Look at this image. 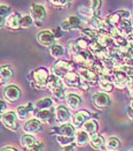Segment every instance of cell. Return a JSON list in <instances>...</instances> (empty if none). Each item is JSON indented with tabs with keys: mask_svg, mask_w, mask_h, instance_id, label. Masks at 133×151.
<instances>
[{
	"mask_svg": "<svg viewBox=\"0 0 133 151\" xmlns=\"http://www.w3.org/2000/svg\"><path fill=\"white\" fill-rule=\"evenodd\" d=\"M11 13H12V7H11V6L0 4V16H2V17H7Z\"/></svg>",
	"mask_w": 133,
	"mask_h": 151,
	"instance_id": "74e56055",
	"label": "cell"
},
{
	"mask_svg": "<svg viewBox=\"0 0 133 151\" xmlns=\"http://www.w3.org/2000/svg\"><path fill=\"white\" fill-rule=\"evenodd\" d=\"M78 13H79V14H82L83 16H85L87 20H88L91 16H93V14H92V11H91L90 6H88V7H86V6H79V8H78Z\"/></svg>",
	"mask_w": 133,
	"mask_h": 151,
	"instance_id": "8d00e7d4",
	"label": "cell"
},
{
	"mask_svg": "<svg viewBox=\"0 0 133 151\" xmlns=\"http://www.w3.org/2000/svg\"><path fill=\"white\" fill-rule=\"evenodd\" d=\"M80 36L86 39L88 43H92V42H95L97 40V37H99V31L97 30H93L92 28H85V29H82V32H80Z\"/></svg>",
	"mask_w": 133,
	"mask_h": 151,
	"instance_id": "484cf974",
	"label": "cell"
},
{
	"mask_svg": "<svg viewBox=\"0 0 133 151\" xmlns=\"http://www.w3.org/2000/svg\"><path fill=\"white\" fill-rule=\"evenodd\" d=\"M97 42L101 46H103L105 49H111L115 47L114 46V38L110 35V32L107 30H101L99 31V37H97Z\"/></svg>",
	"mask_w": 133,
	"mask_h": 151,
	"instance_id": "e0dca14e",
	"label": "cell"
},
{
	"mask_svg": "<svg viewBox=\"0 0 133 151\" xmlns=\"http://www.w3.org/2000/svg\"><path fill=\"white\" fill-rule=\"evenodd\" d=\"M4 27H6V17L0 16V29L4 28Z\"/></svg>",
	"mask_w": 133,
	"mask_h": 151,
	"instance_id": "ee69618b",
	"label": "cell"
},
{
	"mask_svg": "<svg viewBox=\"0 0 133 151\" xmlns=\"http://www.w3.org/2000/svg\"><path fill=\"white\" fill-rule=\"evenodd\" d=\"M90 139H91V135L86 133L84 129L78 130L75 135V143L78 147H84L86 144H90Z\"/></svg>",
	"mask_w": 133,
	"mask_h": 151,
	"instance_id": "ffe728a7",
	"label": "cell"
},
{
	"mask_svg": "<svg viewBox=\"0 0 133 151\" xmlns=\"http://www.w3.org/2000/svg\"><path fill=\"white\" fill-rule=\"evenodd\" d=\"M82 27V20L76 16V15H71L69 17H67L65 20H63L61 22L60 28L63 32H68V31H71V30H76V29H79Z\"/></svg>",
	"mask_w": 133,
	"mask_h": 151,
	"instance_id": "30bf717a",
	"label": "cell"
},
{
	"mask_svg": "<svg viewBox=\"0 0 133 151\" xmlns=\"http://www.w3.org/2000/svg\"><path fill=\"white\" fill-rule=\"evenodd\" d=\"M75 65L76 63L70 60H56L53 65L52 73L60 78H63L69 72L75 69Z\"/></svg>",
	"mask_w": 133,
	"mask_h": 151,
	"instance_id": "3957f363",
	"label": "cell"
},
{
	"mask_svg": "<svg viewBox=\"0 0 133 151\" xmlns=\"http://www.w3.org/2000/svg\"><path fill=\"white\" fill-rule=\"evenodd\" d=\"M58 135H63V136H70V137H75L76 134V128L71 124H63L60 127L56 128Z\"/></svg>",
	"mask_w": 133,
	"mask_h": 151,
	"instance_id": "7402d4cb",
	"label": "cell"
},
{
	"mask_svg": "<svg viewBox=\"0 0 133 151\" xmlns=\"http://www.w3.org/2000/svg\"><path fill=\"white\" fill-rule=\"evenodd\" d=\"M36 143H37L36 137L32 136L31 134H24L21 137V145L23 148H25V149H28V150H30Z\"/></svg>",
	"mask_w": 133,
	"mask_h": 151,
	"instance_id": "f546056e",
	"label": "cell"
},
{
	"mask_svg": "<svg viewBox=\"0 0 133 151\" xmlns=\"http://www.w3.org/2000/svg\"><path fill=\"white\" fill-rule=\"evenodd\" d=\"M44 148H45V145H44V143L43 142H40V141H37V143L30 149L29 151H44Z\"/></svg>",
	"mask_w": 133,
	"mask_h": 151,
	"instance_id": "f35d334b",
	"label": "cell"
},
{
	"mask_svg": "<svg viewBox=\"0 0 133 151\" xmlns=\"http://www.w3.org/2000/svg\"><path fill=\"white\" fill-rule=\"evenodd\" d=\"M132 5H133V0H132Z\"/></svg>",
	"mask_w": 133,
	"mask_h": 151,
	"instance_id": "f6af8a7d",
	"label": "cell"
},
{
	"mask_svg": "<svg viewBox=\"0 0 133 151\" xmlns=\"http://www.w3.org/2000/svg\"><path fill=\"white\" fill-rule=\"evenodd\" d=\"M106 148L108 151H117L121 148V141L115 136H110L106 141Z\"/></svg>",
	"mask_w": 133,
	"mask_h": 151,
	"instance_id": "1f68e13d",
	"label": "cell"
},
{
	"mask_svg": "<svg viewBox=\"0 0 133 151\" xmlns=\"http://www.w3.org/2000/svg\"><path fill=\"white\" fill-rule=\"evenodd\" d=\"M52 106H53V101L49 97L41 98V99H39V101H37L35 103L36 111H39V110H49Z\"/></svg>",
	"mask_w": 133,
	"mask_h": 151,
	"instance_id": "4dcf8cb0",
	"label": "cell"
},
{
	"mask_svg": "<svg viewBox=\"0 0 133 151\" xmlns=\"http://www.w3.org/2000/svg\"><path fill=\"white\" fill-rule=\"evenodd\" d=\"M88 25L90 28H92L93 30H97V31H101V30H105V23H103V19H101V16H91L88 20Z\"/></svg>",
	"mask_w": 133,
	"mask_h": 151,
	"instance_id": "cb8c5ba5",
	"label": "cell"
},
{
	"mask_svg": "<svg viewBox=\"0 0 133 151\" xmlns=\"http://www.w3.org/2000/svg\"><path fill=\"white\" fill-rule=\"evenodd\" d=\"M79 75L82 76V80L85 83H87L88 86H95L99 83V75L94 70H92L91 68L87 67H80L78 70Z\"/></svg>",
	"mask_w": 133,
	"mask_h": 151,
	"instance_id": "8fae6325",
	"label": "cell"
},
{
	"mask_svg": "<svg viewBox=\"0 0 133 151\" xmlns=\"http://www.w3.org/2000/svg\"><path fill=\"white\" fill-rule=\"evenodd\" d=\"M30 15L31 17L33 19L36 25H41L43 21L46 19L47 16V12H46V8L41 5V4H37V2H33L31 4L30 6Z\"/></svg>",
	"mask_w": 133,
	"mask_h": 151,
	"instance_id": "277c9868",
	"label": "cell"
},
{
	"mask_svg": "<svg viewBox=\"0 0 133 151\" xmlns=\"http://www.w3.org/2000/svg\"><path fill=\"white\" fill-rule=\"evenodd\" d=\"M65 101H67V104L70 109L73 110H77L80 105H82V97L76 93V92H69L67 93V97H65Z\"/></svg>",
	"mask_w": 133,
	"mask_h": 151,
	"instance_id": "d6986e66",
	"label": "cell"
},
{
	"mask_svg": "<svg viewBox=\"0 0 133 151\" xmlns=\"http://www.w3.org/2000/svg\"><path fill=\"white\" fill-rule=\"evenodd\" d=\"M4 97L7 101L14 103L21 97V89L15 84H8L4 88Z\"/></svg>",
	"mask_w": 133,
	"mask_h": 151,
	"instance_id": "7c38bea8",
	"label": "cell"
},
{
	"mask_svg": "<svg viewBox=\"0 0 133 151\" xmlns=\"http://www.w3.org/2000/svg\"><path fill=\"white\" fill-rule=\"evenodd\" d=\"M91 119V113L86 110H79L77 111L73 116V125L75 128H80L84 126V124Z\"/></svg>",
	"mask_w": 133,
	"mask_h": 151,
	"instance_id": "2e32d148",
	"label": "cell"
},
{
	"mask_svg": "<svg viewBox=\"0 0 133 151\" xmlns=\"http://www.w3.org/2000/svg\"><path fill=\"white\" fill-rule=\"evenodd\" d=\"M35 116L41 124H46V122H49L50 119L53 118V113H52L50 109L49 110H39V111L35 112Z\"/></svg>",
	"mask_w": 133,
	"mask_h": 151,
	"instance_id": "4316f807",
	"label": "cell"
},
{
	"mask_svg": "<svg viewBox=\"0 0 133 151\" xmlns=\"http://www.w3.org/2000/svg\"><path fill=\"white\" fill-rule=\"evenodd\" d=\"M50 4L54 6V7H58V8H63L65 6H68L73 0H49Z\"/></svg>",
	"mask_w": 133,
	"mask_h": 151,
	"instance_id": "d590c367",
	"label": "cell"
},
{
	"mask_svg": "<svg viewBox=\"0 0 133 151\" xmlns=\"http://www.w3.org/2000/svg\"><path fill=\"white\" fill-rule=\"evenodd\" d=\"M76 143H73L70 145H65V147H62L60 151H75V148H76Z\"/></svg>",
	"mask_w": 133,
	"mask_h": 151,
	"instance_id": "60d3db41",
	"label": "cell"
},
{
	"mask_svg": "<svg viewBox=\"0 0 133 151\" xmlns=\"http://www.w3.org/2000/svg\"><path fill=\"white\" fill-rule=\"evenodd\" d=\"M90 145L94 149V150H101L105 145H106V141H105V137L103 135L101 134H94L91 136V139H90Z\"/></svg>",
	"mask_w": 133,
	"mask_h": 151,
	"instance_id": "44dd1931",
	"label": "cell"
},
{
	"mask_svg": "<svg viewBox=\"0 0 133 151\" xmlns=\"http://www.w3.org/2000/svg\"><path fill=\"white\" fill-rule=\"evenodd\" d=\"M129 80H130V75L126 74L125 72H122V70H112L111 81H112L115 88L124 89L125 87H127Z\"/></svg>",
	"mask_w": 133,
	"mask_h": 151,
	"instance_id": "9c48e42d",
	"label": "cell"
},
{
	"mask_svg": "<svg viewBox=\"0 0 133 151\" xmlns=\"http://www.w3.org/2000/svg\"><path fill=\"white\" fill-rule=\"evenodd\" d=\"M0 151H18V150L15 149L14 147H4L2 149H0Z\"/></svg>",
	"mask_w": 133,
	"mask_h": 151,
	"instance_id": "7bdbcfd3",
	"label": "cell"
},
{
	"mask_svg": "<svg viewBox=\"0 0 133 151\" xmlns=\"http://www.w3.org/2000/svg\"><path fill=\"white\" fill-rule=\"evenodd\" d=\"M1 122L11 132H17L18 130V118L16 115V112H14V111H7L2 115Z\"/></svg>",
	"mask_w": 133,
	"mask_h": 151,
	"instance_id": "52a82bcc",
	"label": "cell"
},
{
	"mask_svg": "<svg viewBox=\"0 0 133 151\" xmlns=\"http://www.w3.org/2000/svg\"><path fill=\"white\" fill-rule=\"evenodd\" d=\"M49 53H50V57L52 58H54V59H56V60H60L61 58L64 55V47L60 45V44H54V45H52L50 47H49Z\"/></svg>",
	"mask_w": 133,
	"mask_h": 151,
	"instance_id": "83f0119b",
	"label": "cell"
},
{
	"mask_svg": "<svg viewBox=\"0 0 133 151\" xmlns=\"http://www.w3.org/2000/svg\"><path fill=\"white\" fill-rule=\"evenodd\" d=\"M55 118H56V122L60 125L68 124V121L71 119L70 110L64 105H59L55 110Z\"/></svg>",
	"mask_w": 133,
	"mask_h": 151,
	"instance_id": "5bb4252c",
	"label": "cell"
},
{
	"mask_svg": "<svg viewBox=\"0 0 133 151\" xmlns=\"http://www.w3.org/2000/svg\"><path fill=\"white\" fill-rule=\"evenodd\" d=\"M43 124L38 120V119H29L24 125H23V132L25 134H33V133H38L41 130Z\"/></svg>",
	"mask_w": 133,
	"mask_h": 151,
	"instance_id": "ac0fdd59",
	"label": "cell"
},
{
	"mask_svg": "<svg viewBox=\"0 0 133 151\" xmlns=\"http://www.w3.org/2000/svg\"><path fill=\"white\" fill-rule=\"evenodd\" d=\"M63 82L65 84V87L68 88H80L83 87V80H82V76L79 75L78 72H75V70H71L69 72L67 75L64 76L63 78Z\"/></svg>",
	"mask_w": 133,
	"mask_h": 151,
	"instance_id": "ba28073f",
	"label": "cell"
},
{
	"mask_svg": "<svg viewBox=\"0 0 133 151\" xmlns=\"http://www.w3.org/2000/svg\"><path fill=\"white\" fill-rule=\"evenodd\" d=\"M15 112H16L18 120H26V119H29V116L31 114H33L36 112V107H35L33 103H28L25 105L18 106Z\"/></svg>",
	"mask_w": 133,
	"mask_h": 151,
	"instance_id": "4fadbf2b",
	"label": "cell"
},
{
	"mask_svg": "<svg viewBox=\"0 0 133 151\" xmlns=\"http://www.w3.org/2000/svg\"><path fill=\"white\" fill-rule=\"evenodd\" d=\"M33 23H35V21H33V19L31 17L30 14H28V15H22V19H21V28L28 29V28H30Z\"/></svg>",
	"mask_w": 133,
	"mask_h": 151,
	"instance_id": "e575fe53",
	"label": "cell"
},
{
	"mask_svg": "<svg viewBox=\"0 0 133 151\" xmlns=\"http://www.w3.org/2000/svg\"><path fill=\"white\" fill-rule=\"evenodd\" d=\"M14 70L11 65H2L0 66V82L5 83L7 81H9L13 77Z\"/></svg>",
	"mask_w": 133,
	"mask_h": 151,
	"instance_id": "603a6c76",
	"label": "cell"
},
{
	"mask_svg": "<svg viewBox=\"0 0 133 151\" xmlns=\"http://www.w3.org/2000/svg\"><path fill=\"white\" fill-rule=\"evenodd\" d=\"M92 103H93L94 107H97L99 110H105V109L110 106L111 99H110V97H109L107 92L99 91V92H95L92 96Z\"/></svg>",
	"mask_w": 133,
	"mask_h": 151,
	"instance_id": "8992f818",
	"label": "cell"
},
{
	"mask_svg": "<svg viewBox=\"0 0 133 151\" xmlns=\"http://www.w3.org/2000/svg\"><path fill=\"white\" fill-rule=\"evenodd\" d=\"M7 112V103L5 101H0V121L2 119V115Z\"/></svg>",
	"mask_w": 133,
	"mask_h": 151,
	"instance_id": "ab89813d",
	"label": "cell"
},
{
	"mask_svg": "<svg viewBox=\"0 0 133 151\" xmlns=\"http://www.w3.org/2000/svg\"><path fill=\"white\" fill-rule=\"evenodd\" d=\"M0 83H1V82H0Z\"/></svg>",
	"mask_w": 133,
	"mask_h": 151,
	"instance_id": "bcb514c9",
	"label": "cell"
},
{
	"mask_svg": "<svg viewBox=\"0 0 133 151\" xmlns=\"http://www.w3.org/2000/svg\"><path fill=\"white\" fill-rule=\"evenodd\" d=\"M21 19H22V15L21 13L18 12H13L11 13L7 17H6V27L13 30V31H16L21 28Z\"/></svg>",
	"mask_w": 133,
	"mask_h": 151,
	"instance_id": "9a60e30c",
	"label": "cell"
},
{
	"mask_svg": "<svg viewBox=\"0 0 133 151\" xmlns=\"http://www.w3.org/2000/svg\"><path fill=\"white\" fill-rule=\"evenodd\" d=\"M90 8L93 15L100 16L101 8H102V0H90Z\"/></svg>",
	"mask_w": 133,
	"mask_h": 151,
	"instance_id": "d6a6232c",
	"label": "cell"
},
{
	"mask_svg": "<svg viewBox=\"0 0 133 151\" xmlns=\"http://www.w3.org/2000/svg\"><path fill=\"white\" fill-rule=\"evenodd\" d=\"M50 75L52 74L46 67H38L28 75V80L35 89H46Z\"/></svg>",
	"mask_w": 133,
	"mask_h": 151,
	"instance_id": "6da1fadb",
	"label": "cell"
},
{
	"mask_svg": "<svg viewBox=\"0 0 133 151\" xmlns=\"http://www.w3.org/2000/svg\"><path fill=\"white\" fill-rule=\"evenodd\" d=\"M97 84L101 89V91L107 92V93L111 92L115 88V86L111 81V77H99V83Z\"/></svg>",
	"mask_w": 133,
	"mask_h": 151,
	"instance_id": "d4e9b609",
	"label": "cell"
},
{
	"mask_svg": "<svg viewBox=\"0 0 133 151\" xmlns=\"http://www.w3.org/2000/svg\"><path fill=\"white\" fill-rule=\"evenodd\" d=\"M56 141L59 142L61 147H65V145H70L75 143V137L70 136H63V135H56Z\"/></svg>",
	"mask_w": 133,
	"mask_h": 151,
	"instance_id": "836d02e7",
	"label": "cell"
},
{
	"mask_svg": "<svg viewBox=\"0 0 133 151\" xmlns=\"http://www.w3.org/2000/svg\"><path fill=\"white\" fill-rule=\"evenodd\" d=\"M127 115H129V118L133 121V99L131 101L130 106H129V109H127Z\"/></svg>",
	"mask_w": 133,
	"mask_h": 151,
	"instance_id": "b9f144b4",
	"label": "cell"
},
{
	"mask_svg": "<svg viewBox=\"0 0 133 151\" xmlns=\"http://www.w3.org/2000/svg\"><path fill=\"white\" fill-rule=\"evenodd\" d=\"M47 88L50 90V92L53 93V96L55 97V99L58 101H63L67 97V92H65V84L63 82V80L58 77L56 75L52 74L49 77L48 86Z\"/></svg>",
	"mask_w": 133,
	"mask_h": 151,
	"instance_id": "7a4b0ae2",
	"label": "cell"
},
{
	"mask_svg": "<svg viewBox=\"0 0 133 151\" xmlns=\"http://www.w3.org/2000/svg\"><path fill=\"white\" fill-rule=\"evenodd\" d=\"M84 130L86 133H88L91 136L92 135H94V134H97V129H99V122H97V120H94V119H90V120H87L86 122L84 124Z\"/></svg>",
	"mask_w": 133,
	"mask_h": 151,
	"instance_id": "f1b7e54d",
	"label": "cell"
},
{
	"mask_svg": "<svg viewBox=\"0 0 133 151\" xmlns=\"http://www.w3.org/2000/svg\"><path fill=\"white\" fill-rule=\"evenodd\" d=\"M55 40H56V36H55L54 31L53 30H49V29L40 30L38 32V35H37V42L41 46L50 47L52 45L55 44Z\"/></svg>",
	"mask_w": 133,
	"mask_h": 151,
	"instance_id": "5b68a950",
	"label": "cell"
}]
</instances>
